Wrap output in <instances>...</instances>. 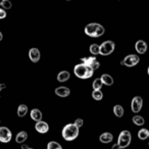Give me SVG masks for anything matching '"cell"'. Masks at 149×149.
<instances>
[{
  "instance_id": "4dcf8cb0",
  "label": "cell",
  "mask_w": 149,
  "mask_h": 149,
  "mask_svg": "<svg viewBox=\"0 0 149 149\" xmlns=\"http://www.w3.org/2000/svg\"><path fill=\"white\" fill-rule=\"evenodd\" d=\"M111 149H120V146H118V145L116 143V144H113V145H112Z\"/></svg>"
},
{
  "instance_id": "f1b7e54d",
  "label": "cell",
  "mask_w": 149,
  "mask_h": 149,
  "mask_svg": "<svg viewBox=\"0 0 149 149\" xmlns=\"http://www.w3.org/2000/svg\"><path fill=\"white\" fill-rule=\"evenodd\" d=\"M6 15H7L6 10H4V9H2L1 7H0V19H5V17H6Z\"/></svg>"
},
{
  "instance_id": "277c9868",
  "label": "cell",
  "mask_w": 149,
  "mask_h": 149,
  "mask_svg": "<svg viewBox=\"0 0 149 149\" xmlns=\"http://www.w3.org/2000/svg\"><path fill=\"white\" fill-rule=\"evenodd\" d=\"M131 141H132V135H131L130 131L124 130L118 135V143L116 144L120 146V149H125L127 147H129V145L131 144Z\"/></svg>"
},
{
  "instance_id": "6da1fadb",
  "label": "cell",
  "mask_w": 149,
  "mask_h": 149,
  "mask_svg": "<svg viewBox=\"0 0 149 149\" xmlns=\"http://www.w3.org/2000/svg\"><path fill=\"white\" fill-rule=\"evenodd\" d=\"M84 32L89 37L98 38V37H101L105 33V29H104L103 26L98 23H90L85 27Z\"/></svg>"
},
{
  "instance_id": "1f68e13d",
  "label": "cell",
  "mask_w": 149,
  "mask_h": 149,
  "mask_svg": "<svg viewBox=\"0 0 149 149\" xmlns=\"http://www.w3.org/2000/svg\"><path fill=\"white\" fill-rule=\"evenodd\" d=\"M22 149H33V148H30L29 146H28V145H22Z\"/></svg>"
},
{
  "instance_id": "ac0fdd59",
  "label": "cell",
  "mask_w": 149,
  "mask_h": 149,
  "mask_svg": "<svg viewBox=\"0 0 149 149\" xmlns=\"http://www.w3.org/2000/svg\"><path fill=\"white\" fill-rule=\"evenodd\" d=\"M112 111H113V114L116 116V118H123V116H124V113H125L124 107H123L120 104H116V105L113 106Z\"/></svg>"
},
{
  "instance_id": "ba28073f",
  "label": "cell",
  "mask_w": 149,
  "mask_h": 149,
  "mask_svg": "<svg viewBox=\"0 0 149 149\" xmlns=\"http://www.w3.org/2000/svg\"><path fill=\"white\" fill-rule=\"evenodd\" d=\"M13 139V133L7 127H0V142L8 143Z\"/></svg>"
},
{
  "instance_id": "7c38bea8",
  "label": "cell",
  "mask_w": 149,
  "mask_h": 149,
  "mask_svg": "<svg viewBox=\"0 0 149 149\" xmlns=\"http://www.w3.org/2000/svg\"><path fill=\"white\" fill-rule=\"evenodd\" d=\"M135 49H136L137 53L144 54L147 51V43L144 40H138L135 44Z\"/></svg>"
},
{
  "instance_id": "ffe728a7",
  "label": "cell",
  "mask_w": 149,
  "mask_h": 149,
  "mask_svg": "<svg viewBox=\"0 0 149 149\" xmlns=\"http://www.w3.org/2000/svg\"><path fill=\"white\" fill-rule=\"evenodd\" d=\"M28 110H29V108H28V106L26 105V104H21V105H19V107H17V116H19V118H24V116H27L28 113Z\"/></svg>"
},
{
  "instance_id": "83f0119b",
  "label": "cell",
  "mask_w": 149,
  "mask_h": 149,
  "mask_svg": "<svg viewBox=\"0 0 149 149\" xmlns=\"http://www.w3.org/2000/svg\"><path fill=\"white\" fill-rule=\"evenodd\" d=\"M74 125L76 127H77L78 129L82 128V127L84 126V120H83V118H77V120H74Z\"/></svg>"
},
{
  "instance_id": "52a82bcc",
  "label": "cell",
  "mask_w": 149,
  "mask_h": 149,
  "mask_svg": "<svg viewBox=\"0 0 149 149\" xmlns=\"http://www.w3.org/2000/svg\"><path fill=\"white\" fill-rule=\"evenodd\" d=\"M82 63L86 64L89 68H91L93 70H96L100 68V62L97 60L95 56H88V57H82L81 58Z\"/></svg>"
},
{
  "instance_id": "5bb4252c",
  "label": "cell",
  "mask_w": 149,
  "mask_h": 149,
  "mask_svg": "<svg viewBox=\"0 0 149 149\" xmlns=\"http://www.w3.org/2000/svg\"><path fill=\"white\" fill-rule=\"evenodd\" d=\"M99 79H100V81H101L102 85H105V86H112L114 83L113 78L108 74H103Z\"/></svg>"
},
{
  "instance_id": "d6986e66",
  "label": "cell",
  "mask_w": 149,
  "mask_h": 149,
  "mask_svg": "<svg viewBox=\"0 0 149 149\" xmlns=\"http://www.w3.org/2000/svg\"><path fill=\"white\" fill-rule=\"evenodd\" d=\"M27 139H28V133L26 131H22V132H19L15 136V142L19 143V144H23Z\"/></svg>"
},
{
  "instance_id": "603a6c76",
  "label": "cell",
  "mask_w": 149,
  "mask_h": 149,
  "mask_svg": "<svg viewBox=\"0 0 149 149\" xmlns=\"http://www.w3.org/2000/svg\"><path fill=\"white\" fill-rule=\"evenodd\" d=\"M92 97L96 100V101H100L103 99V93L101 90H93L92 92Z\"/></svg>"
},
{
  "instance_id": "e0dca14e",
  "label": "cell",
  "mask_w": 149,
  "mask_h": 149,
  "mask_svg": "<svg viewBox=\"0 0 149 149\" xmlns=\"http://www.w3.org/2000/svg\"><path fill=\"white\" fill-rule=\"evenodd\" d=\"M70 74L68 72V70H61L57 74V77H56V80L60 83H64L68 80H70Z\"/></svg>"
},
{
  "instance_id": "9a60e30c",
  "label": "cell",
  "mask_w": 149,
  "mask_h": 149,
  "mask_svg": "<svg viewBox=\"0 0 149 149\" xmlns=\"http://www.w3.org/2000/svg\"><path fill=\"white\" fill-rule=\"evenodd\" d=\"M30 116H31V118L33 120H35L36 123L42 120V118H43V114H42L41 110L38 109V108H33L30 112Z\"/></svg>"
},
{
  "instance_id": "3957f363",
  "label": "cell",
  "mask_w": 149,
  "mask_h": 149,
  "mask_svg": "<svg viewBox=\"0 0 149 149\" xmlns=\"http://www.w3.org/2000/svg\"><path fill=\"white\" fill-rule=\"evenodd\" d=\"M80 129H78L74 124H68L63 127L61 131L62 138L65 141H74L79 136Z\"/></svg>"
},
{
  "instance_id": "9c48e42d",
  "label": "cell",
  "mask_w": 149,
  "mask_h": 149,
  "mask_svg": "<svg viewBox=\"0 0 149 149\" xmlns=\"http://www.w3.org/2000/svg\"><path fill=\"white\" fill-rule=\"evenodd\" d=\"M143 107V98L141 96H135L131 101V109L134 113H138Z\"/></svg>"
},
{
  "instance_id": "30bf717a",
  "label": "cell",
  "mask_w": 149,
  "mask_h": 149,
  "mask_svg": "<svg viewBox=\"0 0 149 149\" xmlns=\"http://www.w3.org/2000/svg\"><path fill=\"white\" fill-rule=\"evenodd\" d=\"M35 130L40 134H46L49 131V125L44 120H40L35 124Z\"/></svg>"
},
{
  "instance_id": "5b68a950",
  "label": "cell",
  "mask_w": 149,
  "mask_h": 149,
  "mask_svg": "<svg viewBox=\"0 0 149 149\" xmlns=\"http://www.w3.org/2000/svg\"><path fill=\"white\" fill-rule=\"evenodd\" d=\"M114 48H116V44L111 40H107V41H104L101 45L99 46V54L103 56L110 55L112 52L114 51Z\"/></svg>"
},
{
  "instance_id": "f546056e",
  "label": "cell",
  "mask_w": 149,
  "mask_h": 149,
  "mask_svg": "<svg viewBox=\"0 0 149 149\" xmlns=\"http://www.w3.org/2000/svg\"><path fill=\"white\" fill-rule=\"evenodd\" d=\"M5 88H6V85H5V84H0V92L2 91L3 89H5Z\"/></svg>"
},
{
  "instance_id": "8992f818",
  "label": "cell",
  "mask_w": 149,
  "mask_h": 149,
  "mask_svg": "<svg viewBox=\"0 0 149 149\" xmlns=\"http://www.w3.org/2000/svg\"><path fill=\"white\" fill-rule=\"evenodd\" d=\"M139 61H140V57L137 54H129L120 61V64L127 68H133V66H136Z\"/></svg>"
},
{
  "instance_id": "7402d4cb",
  "label": "cell",
  "mask_w": 149,
  "mask_h": 149,
  "mask_svg": "<svg viewBox=\"0 0 149 149\" xmlns=\"http://www.w3.org/2000/svg\"><path fill=\"white\" fill-rule=\"evenodd\" d=\"M132 122L134 123L136 126H143V125L145 124V120H144V118L143 116H138V114H136V116H133V118H132Z\"/></svg>"
},
{
  "instance_id": "cb8c5ba5",
  "label": "cell",
  "mask_w": 149,
  "mask_h": 149,
  "mask_svg": "<svg viewBox=\"0 0 149 149\" xmlns=\"http://www.w3.org/2000/svg\"><path fill=\"white\" fill-rule=\"evenodd\" d=\"M47 149H62L61 145L55 141H50L47 144Z\"/></svg>"
},
{
  "instance_id": "7a4b0ae2",
  "label": "cell",
  "mask_w": 149,
  "mask_h": 149,
  "mask_svg": "<svg viewBox=\"0 0 149 149\" xmlns=\"http://www.w3.org/2000/svg\"><path fill=\"white\" fill-rule=\"evenodd\" d=\"M74 74L76 77H78L79 79H84L87 80L90 79L94 74V70L91 68H89L88 65L84 63H79L77 65H74Z\"/></svg>"
},
{
  "instance_id": "d4e9b609",
  "label": "cell",
  "mask_w": 149,
  "mask_h": 149,
  "mask_svg": "<svg viewBox=\"0 0 149 149\" xmlns=\"http://www.w3.org/2000/svg\"><path fill=\"white\" fill-rule=\"evenodd\" d=\"M89 51L93 55H98L99 54V45L98 44H91L89 47Z\"/></svg>"
},
{
  "instance_id": "44dd1931",
  "label": "cell",
  "mask_w": 149,
  "mask_h": 149,
  "mask_svg": "<svg viewBox=\"0 0 149 149\" xmlns=\"http://www.w3.org/2000/svg\"><path fill=\"white\" fill-rule=\"evenodd\" d=\"M137 136H138V138L140 139V140L144 141L146 140V139H148L149 137V131L147 130V129H141V130L138 131V134H137Z\"/></svg>"
},
{
  "instance_id": "d6a6232c",
  "label": "cell",
  "mask_w": 149,
  "mask_h": 149,
  "mask_svg": "<svg viewBox=\"0 0 149 149\" xmlns=\"http://www.w3.org/2000/svg\"><path fill=\"white\" fill-rule=\"evenodd\" d=\"M2 39H3V34L1 33V31H0V42L2 41Z\"/></svg>"
},
{
  "instance_id": "4fadbf2b",
  "label": "cell",
  "mask_w": 149,
  "mask_h": 149,
  "mask_svg": "<svg viewBox=\"0 0 149 149\" xmlns=\"http://www.w3.org/2000/svg\"><path fill=\"white\" fill-rule=\"evenodd\" d=\"M55 94L59 97H68L70 94V90L65 86H60L55 89Z\"/></svg>"
},
{
  "instance_id": "2e32d148",
  "label": "cell",
  "mask_w": 149,
  "mask_h": 149,
  "mask_svg": "<svg viewBox=\"0 0 149 149\" xmlns=\"http://www.w3.org/2000/svg\"><path fill=\"white\" fill-rule=\"evenodd\" d=\"M113 140V135L109 132H105L102 133L101 135L99 136V141L103 144H107V143H110L111 141Z\"/></svg>"
},
{
  "instance_id": "8fae6325",
  "label": "cell",
  "mask_w": 149,
  "mask_h": 149,
  "mask_svg": "<svg viewBox=\"0 0 149 149\" xmlns=\"http://www.w3.org/2000/svg\"><path fill=\"white\" fill-rule=\"evenodd\" d=\"M29 57L32 62H38L41 58V53L40 50L36 47H33L29 50Z\"/></svg>"
},
{
  "instance_id": "4316f807",
  "label": "cell",
  "mask_w": 149,
  "mask_h": 149,
  "mask_svg": "<svg viewBox=\"0 0 149 149\" xmlns=\"http://www.w3.org/2000/svg\"><path fill=\"white\" fill-rule=\"evenodd\" d=\"M0 5L2 6V9H10L13 7V3L9 1V0H1Z\"/></svg>"
},
{
  "instance_id": "484cf974",
  "label": "cell",
  "mask_w": 149,
  "mask_h": 149,
  "mask_svg": "<svg viewBox=\"0 0 149 149\" xmlns=\"http://www.w3.org/2000/svg\"><path fill=\"white\" fill-rule=\"evenodd\" d=\"M102 83L101 81H100L99 78H97V79H95L93 81V84H92V88H93V90H101L102 88Z\"/></svg>"
}]
</instances>
